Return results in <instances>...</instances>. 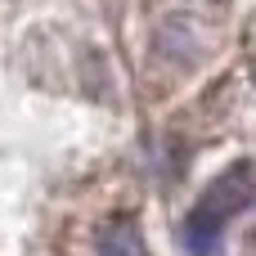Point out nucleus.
Returning a JSON list of instances; mask_svg holds the SVG:
<instances>
[{"label": "nucleus", "instance_id": "nucleus-1", "mask_svg": "<svg viewBox=\"0 0 256 256\" xmlns=\"http://www.w3.org/2000/svg\"><path fill=\"white\" fill-rule=\"evenodd\" d=\"M248 207H256V166L252 162H234V166H225L198 194L194 212L184 216V230H180L184 252L189 256H216L230 220L243 216Z\"/></svg>", "mask_w": 256, "mask_h": 256}, {"label": "nucleus", "instance_id": "nucleus-2", "mask_svg": "<svg viewBox=\"0 0 256 256\" xmlns=\"http://www.w3.org/2000/svg\"><path fill=\"white\" fill-rule=\"evenodd\" d=\"M94 256H144V234L130 216H112L94 234Z\"/></svg>", "mask_w": 256, "mask_h": 256}]
</instances>
